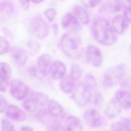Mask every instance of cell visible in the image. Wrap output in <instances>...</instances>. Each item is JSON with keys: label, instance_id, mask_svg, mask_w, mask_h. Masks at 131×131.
<instances>
[{"label": "cell", "instance_id": "18", "mask_svg": "<svg viewBox=\"0 0 131 131\" xmlns=\"http://www.w3.org/2000/svg\"><path fill=\"white\" fill-rule=\"evenodd\" d=\"M72 13L81 24L88 25L90 21L89 14L82 6L76 5L73 7Z\"/></svg>", "mask_w": 131, "mask_h": 131}, {"label": "cell", "instance_id": "35", "mask_svg": "<svg viewBox=\"0 0 131 131\" xmlns=\"http://www.w3.org/2000/svg\"><path fill=\"white\" fill-rule=\"evenodd\" d=\"M101 1H82L83 5L87 8H93L98 6L101 3Z\"/></svg>", "mask_w": 131, "mask_h": 131}, {"label": "cell", "instance_id": "45", "mask_svg": "<svg viewBox=\"0 0 131 131\" xmlns=\"http://www.w3.org/2000/svg\"><path fill=\"white\" fill-rule=\"evenodd\" d=\"M126 2V3H127V5H128L129 6H130L131 7V1H128Z\"/></svg>", "mask_w": 131, "mask_h": 131}, {"label": "cell", "instance_id": "38", "mask_svg": "<svg viewBox=\"0 0 131 131\" xmlns=\"http://www.w3.org/2000/svg\"><path fill=\"white\" fill-rule=\"evenodd\" d=\"M110 131H124L119 122L113 123L110 128Z\"/></svg>", "mask_w": 131, "mask_h": 131}, {"label": "cell", "instance_id": "7", "mask_svg": "<svg viewBox=\"0 0 131 131\" xmlns=\"http://www.w3.org/2000/svg\"><path fill=\"white\" fill-rule=\"evenodd\" d=\"M30 92L29 86L20 79H13L10 83V94L17 100H24Z\"/></svg>", "mask_w": 131, "mask_h": 131}, {"label": "cell", "instance_id": "26", "mask_svg": "<svg viewBox=\"0 0 131 131\" xmlns=\"http://www.w3.org/2000/svg\"><path fill=\"white\" fill-rule=\"evenodd\" d=\"M47 131H66L64 126L60 122L54 120L50 121L47 125Z\"/></svg>", "mask_w": 131, "mask_h": 131}, {"label": "cell", "instance_id": "44", "mask_svg": "<svg viewBox=\"0 0 131 131\" xmlns=\"http://www.w3.org/2000/svg\"><path fill=\"white\" fill-rule=\"evenodd\" d=\"M31 3H33L34 4H39L41 3L42 2H43V1H41V0H33V1H31Z\"/></svg>", "mask_w": 131, "mask_h": 131}, {"label": "cell", "instance_id": "23", "mask_svg": "<svg viewBox=\"0 0 131 131\" xmlns=\"http://www.w3.org/2000/svg\"><path fill=\"white\" fill-rule=\"evenodd\" d=\"M12 74L11 68L6 62H0V79L9 80Z\"/></svg>", "mask_w": 131, "mask_h": 131}, {"label": "cell", "instance_id": "10", "mask_svg": "<svg viewBox=\"0 0 131 131\" xmlns=\"http://www.w3.org/2000/svg\"><path fill=\"white\" fill-rule=\"evenodd\" d=\"M86 58L88 62L94 67H99L103 62V55L100 49L94 45L88 46L85 51Z\"/></svg>", "mask_w": 131, "mask_h": 131}, {"label": "cell", "instance_id": "5", "mask_svg": "<svg viewBox=\"0 0 131 131\" xmlns=\"http://www.w3.org/2000/svg\"><path fill=\"white\" fill-rule=\"evenodd\" d=\"M92 91L81 81L77 83L74 91L71 93V98L77 105L83 107L92 100L93 96Z\"/></svg>", "mask_w": 131, "mask_h": 131}, {"label": "cell", "instance_id": "37", "mask_svg": "<svg viewBox=\"0 0 131 131\" xmlns=\"http://www.w3.org/2000/svg\"><path fill=\"white\" fill-rule=\"evenodd\" d=\"M10 85L8 80H4L0 79V91L5 92Z\"/></svg>", "mask_w": 131, "mask_h": 131}, {"label": "cell", "instance_id": "14", "mask_svg": "<svg viewBox=\"0 0 131 131\" xmlns=\"http://www.w3.org/2000/svg\"><path fill=\"white\" fill-rule=\"evenodd\" d=\"M122 108L117 100L113 98L106 104L105 107V114L109 118H115L121 113Z\"/></svg>", "mask_w": 131, "mask_h": 131}, {"label": "cell", "instance_id": "16", "mask_svg": "<svg viewBox=\"0 0 131 131\" xmlns=\"http://www.w3.org/2000/svg\"><path fill=\"white\" fill-rule=\"evenodd\" d=\"M66 71V65L62 61L60 60L53 61L50 74L54 79L61 80L65 76Z\"/></svg>", "mask_w": 131, "mask_h": 131}, {"label": "cell", "instance_id": "40", "mask_svg": "<svg viewBox=\"0 0 131 131\" xmlns=\"http://www.w3.org/2000/svg\"><path fill=\"white\" fill-rule=\"evenodd\" d=\"M29 48L30 50H31L32 51L34 52L36 50L38 49V44L34 42H31L30 44H29Z\"/></svg>", "mask_w": 131, "mask_h": 131}, {"label": "cell", "instance_id": "13", "mask_svg": "<svg viewBox=\"0 0 131 131\" xmlns=\"http://www.w3.org/2000/svg\"><path fill=\"white\" fill-rule=\"evenodd\" d=\"M11 56L13 61L18 65H24L28 60L27 52L20 47H13L11 50Z\"/></svg>", "mask_w": 131, "mask_h": 131}, {"label": "cell", "instance_id": "1", "mask_svg": "<svg viewBox=\"0 0 131 131\" xmlns=\"http://www.w3.org/2000/svg\"><path fill=\"white\" fill-rule=\"evenodd\" d=\"M91 31L95 39L104 46H111L117 41V34L110 22L104 18L95 19L91 25Z\"/></svg>", "mask_w": 131, "mask_h": 131}, {"label": "cell", "instance_id": "30", "mask_svg": "<svg viewBox=\"0 0 131 131\" xmlns=\"http://www.w3.org/2000/svg\"><path fill=\"white\" fill-rule=\"evenodd\" d=\"M92 100L93 104L97 107H100L103 102V96L99 92H96L94 94Z\"/></svg>", "mask_w": 131, "mask_h": 131}, {"label": "cell", "instance_id": "46", "mask_svg": "<svg viewBox=\"0 0 131 131\" xmlns=\"http://www.w3.org/2000/svg\"><path fill=\"white\" fill-rule=\"evenodd\" d=\"M103 131H105V130H103Z\"/></svg>", "mask_w": 131, "mask_h": 131}, {"label": "cell", "instance_id": "21", "mask_svg": "<svg viewBox=\"0 0 131 131\" xmlns=\"http://www.w3.org/2000/svg\"><path fill=\"white\" fill-rule=\"evenodd\" d=\"M76 82L70 76H64L59 82L60 90L65 94H71L77 84Z\"/></svg>", "mask_w": 131, "mask_h": 131}, {"label": "cell", "instance_id": "42", "mask_svg": "<svg viewBox=\"0 0 131 131\" xmlns=\"http://www.w3.org/2000/svg\"><path fill=\"white\" fill-rule=\"evenodd\" d=\"M20 131H34L33 128L29 126H24L20 128Z\"/></svg>", "mask_w": 131, "mask_h": 131}, {"label": "cell", "instance_id": "25", "mask_svg": "<svg viewBox=\"0 0 131 131\" xmlns=\"http://www.w3.org/2000/svg\"><path fill=\"white\" fill-rule=\"evenodd\" d=\"M82 82L92 91L94 90L96 88V80L95 77L91 74H88L85 75Z\"/></svg>", "mask_w": 131, "mask_h": 131}, {"label": "cell", "instance_id": "4", "mask_svg": "<svg viewBox=\"0 0 131 131\" xmlns=\"http://www.w3.org/2000/svg\"><path fill=\"white\" fill-rule=\"evenodd\" d=\"M126 73V67L123 63L115 64L108 68L103 74L102 83L106 88H111L121 82Z\"/></svg>", "mask_w": 131, "mask_h": 131}, {"label": "cell", "instance_id": "8", "mask_svg": "<svg viewBox=\"0 0 131 131\" xmlns=\"http://www.w3.org/2000/svg\"><path fill=\"white\" fill-rule=\"evenodd\" d=\"M61 24L67 33L78 34L81 30V24L72 12H67L62 17Z\"/></svg>", "mask_w": 131, "mask_h": 131}, {"label": "cell", "instance_id": "15", "mask_svg": "<svg viewBox=\"0 0 131 131\" xmlns=\"http://www.w3.org/2000/svg\"><path fill=\"white\" fill-rule=\"evenodd\" d=\"M6 115L11 120L17 122H23L27 117L26 113L21 108L13 104L8 106Z\"/></svg>", "mask_w": 131, "mask_h": 131}, {"label": "cell", "instance_id": "3", "mask_svg": "<svg viewBox=\"0 0 131 131\" xmlns=\"http://www.w3.org/2000/svg\"><path fill=\"white\" fill-rule=\"evenodd\" d=\"M49 101L48 97L45 94L38 92H30L24 100L22 105L23 107L30 113L38 112L45 109Z\"/></svg>", "mask_w": 131, "mask_h": 131}, {"label": "cell", "instance_id": "2", "mask_svg": "<svg viewBox=\"0 0 131 131\" xmlns=\"http://www.w3.org/2000/svg\"><path fill=\"white\" fill-rule=\"evenodd\" d=\"M59 45L62 52L69 58H79L82 54V41L78 34L67 33L61 37Z\"/></svg>", "mask_w": 131, "mask_h": 131}, {"label": "cell", "instance_id": "6", "mask_svg": "<svg viewBox=\"0 0 131 131\" xmlns=\"http://www.w3.org/2000/svg\"><path fill=\"white\" fill-rule=\"evenodd\" d=\"M30 31L36 38L44 39L48 36L50 29L48 24L43 18L36 16L31 21Z\"/></svg>", "mask_w": 131, "mask_h": 131}, {"label": "cell", "instance_id": "11", "mask_svg": "<svg viewBox=\"0 0 131 131\" xmlns=\"http://www.w3.org/2000/svg\"><path fill=\"white\" fill-rule=\"evenodd\" d=\"M53 61L52 56L49 53H43L37 58L38 69L39 72L44 76L50 74L51 69Z\"/></svg>", "mask_w": 131, "mask_h": 131}, {"label": "cell", "instance_id": "17", "mask_svg": "<svg viewBox=\"0 0 131 131\" xmlns=\"http://www.w3.org/2000/svg\"><path fill=\"white\" fill-rule=\"evenodd\" d=\"M114 98L122 108L126 110L131 108V93L122 89L118 90L116 92Z\"/></svg>", "mask_w": 131, "mask_h": 131}, {"label": "cell", "instance_id": "22", "mask_svg": "<svg viewBox=\"0 0 131 131\" xmlns=\"http://www.w3.org/2000/svg\"><path fill=\"white\" fill-rule=\"evenodd\" d=\"M124 1H112L105 2L102 5V9L105 11L110 12H117L123 9L124 6Z\"/></svg>", "mask_w": 131, "mask_h": 131}, {"label": "cell", "instance_id": "31", "mask_svg": "<svg viewBox=\"0 0 131 131\" xmlns=\"http://www.w3.org/2000/svg\"><path fill=\"white\" fill-rule=\"evenodd\" d=\"M43 14L49 21H52L55 18L56 11L54 8H49L44 11Z\"/></svg>", "mask_w": 131, "mask_h": 131}, {"label": "cell", "instance_id": "27", "mask_svg": "<svg viewBox=\"0 0 131 131\" xmlns=\"http://www.w3.org/2000/svg\"><path fill=\"white\" fill-rule=\"evenodd\" d=\"M10 50L9 40L4 36L0 35V55L7 53Z\"/></svg>", "mask_w": 131, "mask_h": 131}, {"label": "cell", "instance_id": "28", "mask_svg": "<svg viewBox=\"0 0 131 131\" xmlns=\"http://www.w3.org/2000/svg\"><path fill=\"white\" fill-rule=\"evenodd\" d=\"M13 10V6L11 2L8 1L1 2L0 3V13L2 15L10 14Z\"/></svg>", "mask_w": 131, "mask_h": 131}, {"label": "cell", "instance_id": "19", "mask_svg": "<svg viewBox=\"0 0 131 131\" xmlns=\"http://www.w3.org/2000/svg\"><path fill=\"white\" fill-rule=\"evenodd\" d=\"M66 131H82L83 125L80 120L75 116H69L64 125Z\"/></svg>", "mask_w": 131, "mask_h": 131}, {"label": "cell", "instance_id": "43", "mask_svg": "<svg viewBox=\"0 0 131 131\" xmlns=\"http://www.w3.org/2000/svg\"><path fill=\"white\" fill-rule=\"evenodd\" d=\"M52 28H53V30L54 31V33L55 35H57L58 34V32L59 31L58 25L57 24H53L52 25Z\"/></svg>", "mask_w": 131, "mask_h": 131}, {"label": "cell", "instance_id": "33", "mask_svg": "<svg viewBox=\"0 0 131 131\" xmlns=\"http://www.w3.org/2000/svg\"><path fill=\"white\" fill-rule=\"evenodd\" d=\"M124 131H131V119L122 118L119 121Z\"/></svg>", "mask_w": 131, "mask_h": 131}, {"label": "cell", "instance_id": "41", "mask_svg": "<svg viewBox=\"0 0 131 131\" xmlns=\"http://www.w3.org/2000/svg\"><path fill=\"white\" fill-rule=\"evenodd\" d=\"M20 3H21V5L23 7H24L26 9H27L29 8L30 5V3H31V1H20Z\"/></svg>", "mask_w": 131, "mask_h": 131}, {"label": "cell", "instance_id": "12", "mask_svg": "<svg viewBox=\"0 0 131 131\" xmlns=\"http://www.w3.org/2000/svg\"><path fill=\"white\" fill-rule=\"evenodd\" d=\"M111 26L116 34H122L128 27L129 23L122 15H117L113 17Z\"/></svg>", "mask_w": 131, "mask_h": 131}, {"label": "cell", "instance_id": "47", "mask_svg": "<svg viewBox=\"0 0 131 131\" xmlns=\"http://www.w3.org/2000/svg\"><path fill=\"white\" fill-rule=\"evenodd\" d=\"M130 50H131V48H130Z\"/></svg>", "mask_w": 131, "mask_h": 131}, {"label": "cell", "instance_id": "29", "mask_svg": "<svg viewBox=\"0 0 131 131\" xmlns=\"http://www.w3.org/2000/svg\"><path fill=\"white\" fill-rule=\"evenodd\" d=\"M2 131H15V128L12 122L7 119H4L1 121Z\"/></svg>", "mask_w": 131, "mask_h": 131}, {"label": "cell", "instance_id": "32", "mask_svg": "<svg viewBox=\"0 0 131 131\" xmlns=\"http://www.w3.org/2000/svg\"><path fill=\"white\" fill-rule=\"evenodd\" d=\"M120 85L122 90L131 93V77L123 78L120 82Z\"/></svg>", "mask_w": 131, "mask_h": 131}, {"label": "cell", "instance_id": "34", "mask_svg": "<svg viewBox=\"0 0 131 131\" xmlns=\"http://www.w3.org/2000/svg\"><path fill=\"white\" fill-rule=\"evenodd\" d=\"M123 16L128 23H131V7L125 4L123 8Z\"/></svg>", "mask_w": 131, "mask_h": 131}, {"label": "cell", "instance_id": "39", "mask_svg": "<svg viewBox=\"0 0 131 131\" xmlns=\"http://www.w3.org/2000/svg\"><path fill=\"white\" fill-rule=\"evenodd\" d=\"M29 72L32 76L37 77V69L35 66H31L29 69Z\"/></svg>", "mask_w": 131, "mask_h": 131}, {"label": "cell", "instance_id": "36", "mask_svg": "<svg viewBox=\"0 0 131 131\" xmlns=\"http://www.w3.org/2000/svg\"><path fill=\"white\" fill-rule=\"evenodd\" d=\"M7 99L2 95H0V113H3L8 107Z\"/></svg>", "mask_w": 131, "mask_h": 131}, {"label": "cell", "instance_id": "24", "mask_svg": "<svg viewBox=\"0 0 131 131\" xmlns=\"http://www.w3.org/2000/svg\"><path fill=\"white\" fill-rule=\"evenodd\" d=\"M83 74V70L82 68L78 64H73L71 68L70 77L75 81H78L82 77Z\"/></svg>", "mask_w": 131, "mask_h": 131}, {"label": "cell", "instance_id": "9", "mask_svg": "<svg viewBox=\"0 0 131 131\" xmlns=\"http://www.w3.org/2000/svg\"><path fill=\"white\" fill-rule=\"evenodd\" d=\"M85 124L91 128H98L103 125L104 120L100 112L95 108L86 111L83 115Z\"/></svg>", "mask_w": 131, "mask_h": 131}, {"label": "cell", "instance_id": "20", "mask_svg": "<svg viewBox=\"0 0 131 131\" xmlns=\"http://www.w3.org/2000/svg\"><path fill=\"white\" fill-rule=\"evenodd\" d=\"M46 109L47 113L54 117L61 116L63 112V108L62 105L54 99L49 100Z\"/></svg>", "mask_w": 131, "mask_h": 131}]
</instances>
